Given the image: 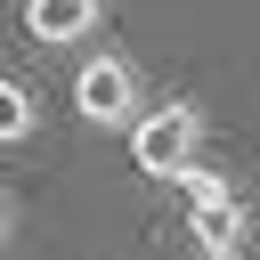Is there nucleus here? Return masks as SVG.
<instances>
[{"label":"nucleus","instance_id":"obj_1","mask_svg":"<svg viewBox=\"0 0 260 260\" xmlns=\"http://www.w3.org/2000/svg\"><path fill=\"white\" fill-rule=\"evenodd\" d=\"M130 162L146 179H187L203 171V106L195 98H162L130 122Z\"/></svg>","mask_w":260,"mask_h":260},{"label":"nucleus","instance_id":"obj_2","mask_svg":"<svg viewBox=\"0 0 260 260\" xmlns=\"http://www.w3.org/2000/svg\"><path fill=\"white\" fill-rule=\"evenodd\" d=\"M73 114L89 122V130H130L146 106H138V65L130 57H114V49H98L89 65H73Z\"/></svg>","mask_w":260,"mask_h":260},{"label":"nucleus","instance_id":"obj_3","mask_svg":"<svg viewBox=\"0 0 260 260\" xmlns=\"http://www.w3.org/2000/svg\"><path fill=\"white\" fill-rule=\"evenodd\" d=\"M179 187H187V236H195V252L203 260H236V244H244V195H236V179L187 171Z\"/></svg>","mask_w":260,"mask_h":260},{"label":"nucleus","instance_id":"obj_4","mask_svg":"<svg viewBox=\"0 0 260 260\" xmlns=\"http://www.w3.org/2000/svg\"><path fill=\"white\" fill-rule=\"evenodd\" d=\"M106 24V0H24V32L49 41V49H73Z\"/></svg>","mask_w":260,"mask_h":260},{"label":"nucleus","instance_id":"obj_5","mask_svg":"<svg viewBox=\"0 0 260 260\" xmlns=\"http://www.w3.org/2000/svg\"><path fill=\"white\" fill-rule=\"evenodd\" d=\"M32 138V89L0 73V146H24Z\"/></svg>","mask_w":260,"mask_h":260},{"label":"nucleus","instance_id":"obj_6","mask_svg":"<svg viewBox=\"0 0 260 260\" xmlns=\"http://www.w3.org/2000/svg\"><path fill=\"white\" fill-rule=\"evenodd\" d=\"M0 236H8V195H0Z\"/></svg>","mask_w":260,"mask_h":260}]
</instances>
